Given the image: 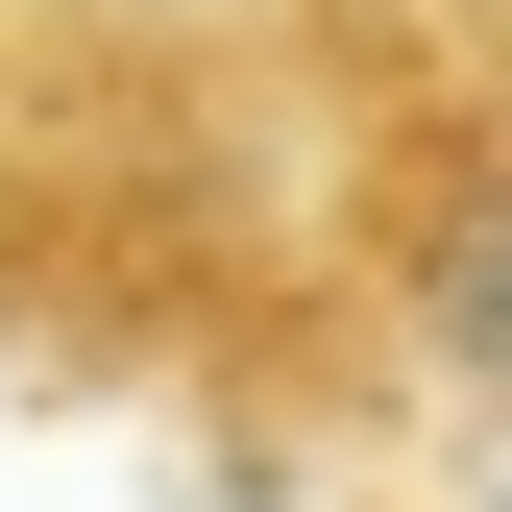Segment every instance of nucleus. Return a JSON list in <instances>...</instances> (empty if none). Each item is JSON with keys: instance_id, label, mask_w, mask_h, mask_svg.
Wrapping results in <instances>:
<instances>
[{"instance_id": "1", "label": "nucleus", "mask_w": 512, "mask_h": 512, "mask_svg": "<svg viewBox=\"0 0 512 512\" xmlns=\"http://www.w3.org/2000/svg\"><path fill=\"white\" fill-rule=\"evenodd\" d=\"M415 342L464 366V391H512V171H439V220H415Z\"/></svg>"}]
</instances>
